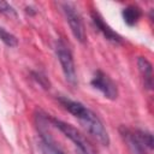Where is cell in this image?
<instances>
[{
  "instance_id": "obj_1",
  "label": "cell",
  "mask_w": 154,
  "mask_h": 154,
  "mask_svg": "<svg viewBox=\"0 0 154 154\" xmlns=\"http://www.w3.org/2000/svg\"><path fill=\"white\" fill-rule=\"evenodd\" d=\"M59 102L69 113H71L81 123V125L96 141H99L102 146H106V147L109 144V135L102 120L99 118V116L95 112H93L90 108H88L82 102L71 100L65 96H60Z\"/></svg>"
},
{
  "instance_id": "obj_2",
  "label": "cell",
  "mask_w": 154,
  "mask_h": 154,
  "mask_svg": "<svg viewBox=\"0 0 154 154\" xmlns=\"http://www.w3.org/2000/svg\"><path fill=\"white\" fill-rule=\"evenodd\" d=\"M55 55L60 63L63 73L67 83H70L72 87L77 85V73H76V66H75V60L72 52L70 47L63 41L58 40L55 42Z\"/></svg>"
},
{
  "instance_id": "obj_3",
  "label": "cell",
  "mask_w": 154,
  "mask_h": 154,
  "mask_svg": "<svg viewBox=\"0 0 154 154\" xmlns=\"http://www.w3.org/2000/svg\"><path fill=\"white\" fill-rule=\"evenodd\" d=\"M51 122L53 126L59 129V131L73 143V146L79 150L81 154H95L93 146L87 141V138L75 126L57 118H51Z\"/></svg>"
},
{
  "instance_id": "obj_4",
  "label": "cell",
  "mask_w": 154,
  "mask_h": 154,
  "mask_svg": "<svg viewBox=\"0 0 154 154\" xmlns=\"http://www.w3.org/2000/svg\"><path fill=\"white\" fill-rule=\"evenodd\" d=\"M60 6H61L63 13L66 18V22L69 23L72 35L75 36V38L78 42L84 43L87 40V34H85L84 23H83V19H82L79 12L76 10V7L71 2H60Z\"/></svg>"
},
{
  "instance_id": "obj_5",
  "label": "cell",
  "mask_w": 154,
  "mask_h": 154,
  "mask_svg": "<svg viewBox=\"0 0 154 154\" xmlns=\"http://www.w3.org/2000/svg\"><path fill=\"white\" fill-rule=\"evenodd\" d=\"M37 119V130L40 135V149L42 154H65L61 148L55 143L53 137L47 130L48 118L43 116H36Z\"/></svg>"
},
{
  "instance_id": "obj_6",
  "label": "cell",
  "mask_w": 154,
  "mask_h": 154,
  "mask_svg": "<svg viewBox=\"0 0 154 154\" xmlns=\"http://www.w3.org/2000/svg\"><path fill=\"white\" fill-rule=\"evenodd\" d=\"M90 84L94 89L99 90L106 99L116 100L118 97V88L117 84L112 81V78L101 70H96L93 75Z\"/></svg>"
},
{
  "instance_id": "obj_7",
  "label": "cell",
  "mask_w": 154,
  "mask_h": 154,
  "mask_svg": "<svg viewBox=\"0 0 154 154\" xmlns=\"http://www.w3.org/2000/svg\"><path fill=\"white\" fill-rule=\"evenodd\" d=\"M91 20H93L95 28L102 34V36H103L107 41H109V42H112V43H116V45H119V43L123 42L122 36H120L118 32H116V31L105 22V19L102 18V16H101L99 12H96V11H93V12H91Z\"/></svg>"
},
{
  "instance_id": "obj_8",
  "label": "cell",
  "mask_w": 154,
  "mask_h": 154,
  "mask_svg": "<svg viewBox=\"0 0 154 154\" xmlns=\"http://www.w3.org/2000/svg\"><path fill=\"white\" fill-rule=\"evenodd\" d=\"M137 67L142 76L143 84L148 90H152L153 88V66L150 61L144 57L137 58Z\"/></svg>"
},
{
  "instance_id": "obj_9",
  "label": "cell",
  "mask_w": 154,
  "mask_h": 154,
  "mask_svg": "<svg viewBox=\"0 0 154 154\" xmlns=\"http://www.w3.org/2000/svg\"><path fill=\"white\" fill-rule=\"evenodd\" d=\"M122 17L125 22L126 25L134 26L135 24L138 23V20L142 17V11L137 5H129L123 8L122 11Z\"/></svg>"
},
{
  "instance_id": "obj_10",
  "label": "cell",
  "mask_w": 154,
  "mask_h": 154,
  "mask_svg": "<svg viewBox=\"0 0 154 154\" xmlns=\"http://www.w3.org/2000/svg\"><path fill=\"white\" fill-rule=\"evenodd\" d=\"M134 134H135L136 138L138 140V142L147 150H149V152L153 150L154 142H153V135H152V132L146 131V130H142V129H134Z\"/></svg>"
},
{
  "instance_id": "obj_11",
  "label": "cell",
  "mask_w": 154,
  "mask_h": 154,
  "mask_svg": "<svg viewBox=\"0 0 154 154\" xmlns=\"http://www.w3.org/2000/svg\"><path fill=\"white\" fill-rule=\"evenodd\" d=\"M0 40L8 47H16L18 45V40L14 35L6 31L4 28H0Z\"/></svg>"
},
{
  "instance_id": "obj_12",
  "label": "cell",
  "mask_w": 154,
  "mask_h": 154,
  "mask_svg": "<svg viewBox=\"0 0 154 154\" xmlns=\"http://www.w3.org/2000/svg\"><path fill=\"white\" fill-rule=\"evenodd\" d=\"M0 13L7 14V16H16V10L8 2L0 0Z\"/></svg>"
},
{
  "instance_id": "obj_13",
  "label": "cell",
  "mask_w": 154,
  "mask_h": 154,
  "mask_svg": "<svg viewBox=\"0 0 154 154\" xmlns=\"http://www.w3.org/2000/svg\"><path fill=\"white\" fill-rule=\"evenodd\" d=\"M32 76H35L34 78H35V79H36V82H37V83H40L42 87H45V88H47V87H48V88H49V82H48V79H47V77H46V76H42L40 72H38V73H37V72H34V73H32Z\"/></svg>"
}]
</instances>
